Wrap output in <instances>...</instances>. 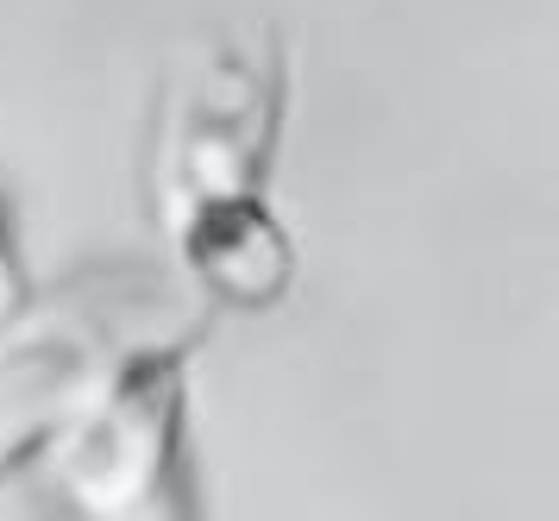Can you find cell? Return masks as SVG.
<instances>
[{
    "instance_id": "cell-1",
    "label": "cell",
    "mask_w": 559,
    "mask_h": 521,
    "mask_svg": "<svg viewBox=\"0 0 559 521\" xmlns=\"http://www.w3.org/2000/svg\"><path fill=\"white\" fill-rule=\"evenodd\" d=\"M189 333V308L145 276H95L0 333V472L45 447L114 371Z\"/></svg>"
},
{
    "instance_id": "cell-2",
    "label": "cell",
    "mask_w": 559,
    "mask_h": 521,
    "mask_svg": "<svg viewBox=\"0 0 559 521\" xmlns=\"http://www.w3.org/2000/svg\"><path fill=\"white\" fill-rule=\"evenodd\" d=\"M45 447L63 521H195L164 352L114 371Z\"/></svg>"
}]
</instances>
